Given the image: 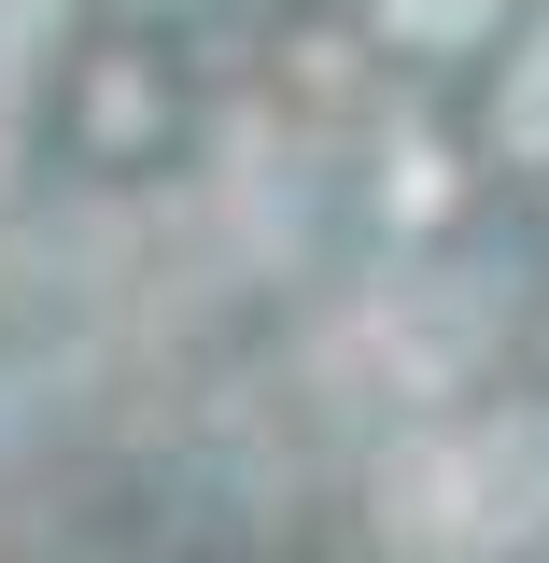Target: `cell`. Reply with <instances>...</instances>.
Instances as JSON below:
<instances>
[{"label":"cell","instance_id":"6da1fadb","mask_svg":"<svg viewBox=\"0 0 549 563\" xmlns=\"http://www.w3.org/2000/svg\"><path fill=\"white\" fill-rule=\"evenodd\" d=\"M536 507H549V422H521L493 451V521H536Z\"/></svg>","mask_w":549,"mask_h":563},{"label":"cell","instance_id":"7a4b0ae2","mask_svg":"<svg viewBox=\"0 0 549 563\" xmlns=\"http://www.w3.org/2000/svg\"><path fill=\"white\" fill-rule=\"evenodd\" d=\"M507 155H549V43L521 57V85H507Z\"/></svg>","mask_w":549,"mask_h":563},{"label":"cell","instance_id":"3957f363","mask_svg":"<svg viewBox=\"0 0 549 563\" xmlns=\"http://www.w3.org/2000/svg\"><path fill=\"white\" fill-rule=\"evenodd\" d=\"M480 14H493V0H395V29H409V43H465Z\"/></svg>","mask_w":549,"mask_h":563}]
</instances>
